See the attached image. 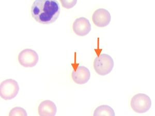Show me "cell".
<instances>
[{"mask_svg":"<svg viewBox=\"0 0 155 116\" xmlns=\"http://www.w3.org/2000/svg\"><path fill=\"white\" fill-rule=\"evenodd\" d=\"M72 29L76 35L84 36L91 31V25L87 18L80 17L75 20L72 25Z\"/></svg>","mask_w":155,"mask_h":116,"instance_id":"cell-7","label":"cell"},{"mask_svg":"<svg viewBox=\"0 0 155 116\" xmlns=\"http://www.w3.org/2000/svg\"><path fill=\"white\" fill-rule=\"evenodd\" d=\"M73 81L77 84L82 85L87 83L91 77V73L88 69L84 66H79L74 67V70L71 73Z\"/></svg>","mask_w":155,"mask_h":116,"instance_id":"cell-8","label":"cell"},{"mask_svg":"<svg viewBox=\"0 0 155 116\" xmlns=\"http://www.w3.org/2000/svg\"><path fill=\"white\" fill-rule=\"evenodd\" d=\"M111 20L110 12L104 8H99L96 10L92 16V21L96 26L100 27H107Z\"/></svg>","mask_w":155,"mask_h":116,"instance_id":"cell-6","label":"cell"},{"mask_svg":"<svg viewBox=\"0 0 155 116\" xmlns=\"http://www.w3.org/2000/svg\"><path fill=\"white\" fill-rule=\"evenodd\" d=\"M114 67V61L111 56L107 54H101L94 62V68L97 74L104 76L110 73Z\"/></svg>","mask_w":155,"mask_h":116,"instance_id":"cell-2","label":"cell"},{"mask_svg":"<svg viewBox=\"0 0 155 116\" xmlns=\"http://www.w3.org/2000/svg\"><path fill=\"white\" fill-rule=\"evenodd\" d=\"M130 106L136 113L143 114L150 110L152 106V101L146 94L137 93L131 98Z\"/></svg>","mask_w":155,"mask_h":116,"instance_id":"cell-3","label":"cell"},{"mask_svg":"<svg viewBox=\"0 0 155 116\" xmlns=\"http://www.w3.org/2000/svg\"><path fill=\"white\" fill-rule=\"evenodd\" d=\"M63 7L67 9H70L72 7H74L77 3V0L74 1H66V0H61V1Z\"/></svg>","mask_w":155,"mask_h":116,"instance_id":"cell-12","label":"cell"},{"mask_svg":"<svg viewBox=\"0 0 155 116\" xmlns=\"http://www.w3.org/2000/svg\"><path fill=\"white\" fill-rule=\"evenodd\" d=\"M57 111L56 105L52 101H43L38 107V114L41 116H54Z\"/></svg>","mask_w":155,"mask_h":116,"instance_id":"cell-9","label":"cell"},{"mask_svg":"<svg viewBox=\"0 0 155 116\" xmlns=\"http://www.w3.org/2000/svg\"><path fill=\"white\" fill-rule=\"evenodd\" d=\"M19 86L14 79H7L3 81L0 85V95L4 100H10L18 95Z\"/></svg>","mask_w":155,"mask_h":116,"instance_id":"cell-4","label":"cell"},{"mask_svg":"<svg viewBox=\"0 0 155 116\" xmlns=\"http://www.w3.org/2000/svg\"><path fill=\"white\" fill-rule=\"evenodd\" d=\"M9 116H27V111L24 108L21 107L13 108L9 112Z\"/></svg>","mask_w":155,"mask_h":116,"instance_id":"cell-11","label":"cell"},{"mask_svg":"<svg viewBox=\"0 0 155 116\" xmlns=\"http://www.w3.org/2000/svg\"><path fill=\"white\" fill-rule=\"evenodd\" d=\"M31 11L32 17L37 22L49 24L58 19L61 8L55 0H36L34 2Z\"/></svg>","mask_w":155,"mask_h":116,"instance_id":"cell-1","label":"cell"},{"mask_svg":"<svg viewBox=\"0 0 155 116\" xmlns=\"http://www.w3.org/2000/svg\"><path fill=\"white\" fill-rule=\"evenodd\" d=\"M20 64L25 68H32L35 66L38 62V55L35 51L31 49L23 50L18 56Z\"/></svg>","mask_w":155,"mask_h":116,"instance_id":"cell-5","label":"cell"},{"mask_svg":"<svg viewBox=\"0 0 155 116\" xmlns=\"http://www.w3.org/2000/svg\"><path fill=\"white\" fill-rule=\"evenodd\" d=\"M115 112L113 108L107 105L99 106L94 112V116H114Z\"/></svg>","mask_w":155,"mask_h":116,"instance_id":"cell-10","label":"cell"}]
</instances>
